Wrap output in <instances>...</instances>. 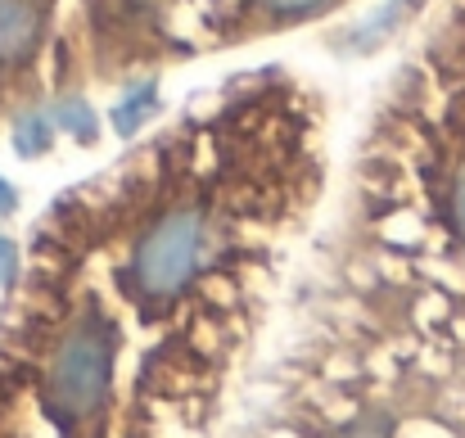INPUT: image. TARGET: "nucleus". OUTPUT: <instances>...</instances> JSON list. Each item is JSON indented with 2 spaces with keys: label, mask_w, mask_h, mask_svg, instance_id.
I'll return each instance as SVG.
<instances>
[{
  "label": "nucleus",
  "mask_w": 465,
  "mask_h": 438,
  "mask_svg": "<svg viewBox=\"0 0 465 438\" xmlns=\"http://www.w3.org/2000/svg\"><path fill=\"white\" fill-rule=\"evenodd\" d=\"M41 0H0V73L23 68L41 45Z\"/></svg>",
  "instance_id": "nucleus-3"
},
{
  "label": "nucleus",
  "mask_w": 465,
  "mask_h": 438,
  "mask_svg": "<svg viewBox=\"0 0 465 438\" xmlns=\"http://www.w3.org/2000/svg\"><path fill=\"white\" fill-rule=\"evenodd\" d=\"M249 9H258L267 23H290V18H312L321 14L330 0H244Z\"/></svg>",
  "instance_id": "nucleus-4"
},
{
  "label": "nucleus",
  "mask_w": 465,
  "mask_h": 438,
  "mask_svg": "<svg viewBox=\"0 0 465 438\" xmlns=\"http://www.w3.org/2000/svg\"><path fill=\"white\" fill-rule=\"evenodd\" d=\"M452 213H457V231H461V240H465V176L457 181V194H452Z\"/></svg>",
  "instance_id": "nucleus-5"
},
{
  "label": "nucleus",
  "mask_w": 465,
  "mask_h": 438,
  "mask_svg": "<svg viewBox=\"0 0 465 438\" xmlns=\"http://www.w3.org/2000/svg\"><path fill=\"white\" fill-rule=\"evenodd\" d=\"M114 353H118V330L100 316L77 321L68 339L54 348L45 398L64 425H82L104 412L109 389H114Z\"/></svg>",
  "instance_id": "nucleus-1"
},
{
  "label": "nucleus",
  "mask_w": 465,
  "mask_h": 438,
  "mask_svg": "<svg viewBox=\"0 0 465 438\" xmlns=\"http://www.w3.org/2000/svg\"><path fill=\"white\" fill-rule=\"evenodd\" d=\"M213 254V226L199 208L176 204L158 217L132 249V290L150 303L181 294Z\"/></svg>",
  "instance_id": "nucleus-2"
}]
</instances>
